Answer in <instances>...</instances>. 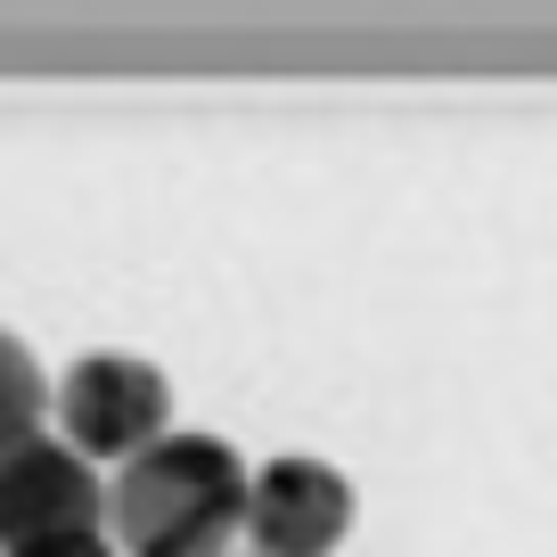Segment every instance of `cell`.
I'll use <instances>...</instances> for the list:
<instances>
[{"label":"cell","instance_id":"obj_1","mask_svg":"<svg viewBox=\"0 0 557 557\" xmlns=\"http://www.w3.org/2000/svg\"><path fill=\"white\" fill-rule=\"evenodd\" d=\"M255 468L222 435H164L107 484V541L123 557H238Z\"/></svg>","mask_w":557,"mask_h":557},{"label":"cell","instance_id":"obj_5","mask_svg":"<svg viewBox=\"0 0 557 557\" xmlns=\"http://www.w3.org/2000/svg\"><path fill=\"white\" fill-rule=\"evenodd\" d=\"M50 401H58V385L41 377V361L25 352V336H9V329H0V443L41 435Z\"/></svg>","mask_w":557,"mask_h":557},{"label":"cell","instance_id":"obj_3","mask_svg":"<svg viewBox=\"0 0 557 557\" xmlns=\"http://www.w3.org/2000/svg\"><path fill=\"white\" fill-rule=\"evenodd\" d=\"M66 533H107V484L66 435H17L0 443V557L41 549Z\"/></svg>","mask_w":557,"mask_h":557},{"label":"cell","instance_id":"obj_6","mask_svg":"<svg viewBox=\"0 0 557 557\" xmlns=\"http://www.w3.org/2000/svg\"><path fill=\"white\" fill-rule=\"evenodd\" d=\"M17 557H123L107 533H66V541H41V549H17Z\"/></svg>","mask_w":557,"mask_h":557},{"label":"cell","instance_id":"obj_4","mask_svg":"<svg viewBox=\"0 0 557 557\" xmlns=\"http://www.w3.org/2000/svg\"><path fill=\"white\" fill-rule=\"evenodd\" d=\"M352 533V484L329 459H271L246 492V557H336Z\"/></svg>","mask_w":557,"mask_h":557},{"label":"cell","instance_id":"obj_2","mask_svg":"<svg viewBox=\"0 0 557 557\" xmlns=\"http://www.w3.org/2000/svg\"><path fill=\"white\" fill-rule=\"evenodd\" d=\"M58 435L83 459H139L148 443L173 435V385L157 361L139 352H83V361L58 377Z\"/></svg>","mask_w":557,"mask_h":557}]
</instances>
